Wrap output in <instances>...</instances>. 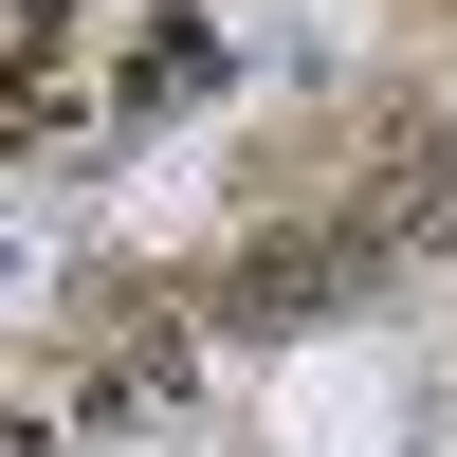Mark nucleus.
Here are the masks:
<instances>
[{
  "instance_id": "1",
  "label": "nucleus",
  "mask_w": 457,
  "mask_h": 457,
  "mask_svg": "<svg viewBox=\"0 0 457 457\" xmlns=\"http://www.w3.org/2000/svg\"><path fill=\"white\" fill-rule=\"evenodd\" d=\"M256 457H421V366L385 329H312L256 366Z\"/></svg>"
},
{
  "instance_id": "2",
  "label": "nucleus",
  "mask_w": 457,
  "mask_h": 457,
  "mask_svg": "<svg viewBox=\"0 0 457 457\" xmlns=\"http://www.w3.org/2000/svg\"><path fill=\"white\" fill-rule=\"evenodd\" d=\"M73 457H202V439H73Z\"/></svg>"
}]
</instances>
